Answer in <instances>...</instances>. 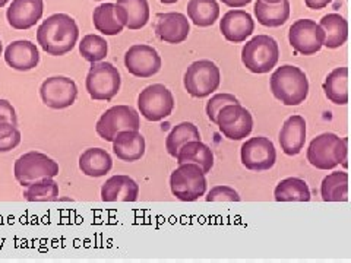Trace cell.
Wrapping results in <instances>:
<instances>
[{
  "instance_id": "bcb514c9",
  "label": "cell",
  "mask_w": 351,
  "mask_h": 263,
  "mask_svg": "<svg viewBox=\"0 0 351 263\" xmlns=\"http://www.w3.org/2000/svg\"><path fill=\"white\" fill-rule=\"evenodd\" d=\"M95 2H103V0H95Z\"/></svg>"
},
{
  "instance_id": "603a6c76",
  "label": "cell",
  "mask_w": 351,
  "mask_h": 263,
  "mask_svg": "<svg viewBox=\"0 0 351 263\" xmlns=\"http://www.w3.org/2000/svg\"><path fill=\"white\" fill-rule=\"evenodd\" d=\"M114 6L123 27L129 29H141L148 24V0H117Z\"/></svg>"
},
{
  "instance_id": "1f68e13d",
  "label": "cell",
  "mask_w": 351,
  "mask_h": 263,
  "mask_svg": "<svg viewBox=\"0 0 351 263\" xmlns=\"http://www.w3.org/2000/svg\"><path fill=\"white\" fill-rule=\"evenodd\" d=\"M321 195L325 202H347L348 174L346 171H335L328 174L322 180Z\"/></svg>"
},
{
  "instance_id": "7c38bea8",
  "label": "cell",
  "mask_w": 351,
  "mask_h": 263,
  "mask_svg": "<svg viewBox=\"0 0 351 263\" xmlns=\"http://www.w3.org/2000/svg\"><path fill=\"white\" fill-rule=\"evenodd\" d=\"M290 46L303 56H312L319 51L325 42V32L312 19H299L289 31Z\"/></svg>"
},
{
  "instance_id": "8fae6325",
  "label": "cell",
  "mask_w": 351,
  "mask_h": 263,
  "mask_svg": "<svg viewBox=\"0 0 351 263\" xmlns=\"http://www.w3.org/2000/svg\"><path fill=\"white\" fill-rule=\"evenodd\" d=\"M215 125L227 139L241 140L252 134L254 117L243 105L228 104L218 112Z\"/></svg>"
},
{
  "instance_id": "d6a6232c",
  "label": "cell",
  "mask_w": 351,
  "mask_h": 263,
  "mask_svg": "<svg viewBox=\"0 0 351 263\" xmlns=\"http://www.w3.org/2000/svg\"><path fill=\"white\" fill-rule=\"evenodd\" d=\"M189 140H201L199 129L191 122H183L170 132V135L166 139V148L170 155L176 158L179 148Z\"/></svg>"
},
{
  "instance_id": "2e32d148",
  "label": "cell",
  "mask_w": 351,
  "mask_h": 263,
  "mask_svg": "<svg viewBox=\"0 0 351 263\" xmlns=\"http://www.w3.org/2000/svg\"><path fill=\"white\" fill-rule=\"evenodd\" d=\"M44 12L43 0H12L6 10L8 24L14 29H29L41 19Z\"/></svg>"
},
{
  "instance_id": "e575fe53",
  "label": "cell",
  "mask_w": 351,
  "mask_h": 263,
  "mask_svg": "<svg viewBox=\"0 0 351 263\" xmlns=\"http://www.w3.org/2000/svg\"><path fill=\"white\" fill-rule=\"evenodd\" d=\"M108 53V42L104 37L88 34L80 42V54L90 63L103 62Z\"/></svg>"
},
{
  "instance_id": "5b68a950",
  "label": "cell",
  "mask_w": 351,
  "mask_h": 263,
  "mask_svg": "<svg viewBox=\"0 0 351 263\" xmlns=\"http://www.w3.org/2000/svg\"><path fill=\"white\" fill-rule=\"evenodd\" d=\"M170 189L179 201L195 202L206 192L205 173L196 164H180L170 175Z\"/></svg>"
},
{
  "instance_id": "b9f144b4",
  "label": "cell",
  "mask_w": 351,
  "mask_h": 263,
  "mask_svg": "<svg viewBox=\"0 0 351 263\" xmlns=\"http://www.w3.org/2000/svg\"><path fill=\"white\" fill-rule=\"evenodd\" d=\"M160 2L164 3V5H173L176 2H179V0H160Z\"/></svg>"
},
{
  "instance_id": "f6af8a7d",
  "label": "cell",
  "mask_w": 351,
  "mask_h": 263,
  "mask_svg": "<svg viewBox=\"0 0 351 263\" xmlns=\"http://www.w3.org/2000/svg\"><path fill=\"white\" fill-rule=\"evenodd\" d=\"M2 51H3V47H2V41H0V56H2Z\"/></svg>"
},
{
  "instance_id": "e0dca14e",
  "label": "cell",
  "mask_w": 351,
  "mask_h": 263,
  "mask_svg": "<svg viewBox=\"0 0 351 263\" xmlns=\"http://www.w3.org/2000/svg\"><path fill=\"white\" fill-rule=\"evenodd\" d=\"M219 31L224 38L230 42H243L246 41L255 31V21L246 10L233 9L219 21Z\"/></svg>"
},
{
  "instance_id": "cb8c5ba5",
  "label": "cell",
  "mask_w": 351,
  "mask_h": 263,
  "mask_svg": "<svg viewBox=\"0 0 351 263\" xmlns=\"http://www.w3.org/2000/svg\"><path fill=\"white\" fill-rule=\"evenodd\" d=\"M178 164H186L192 162L199 166L205 174L211 171L214 167V153L208 148L204 142L201 140H189L182 145L178 151V155H176Z\"/></svg>"
},
{
  "instance_id": "f35d334b",
  "label": "cell",
  "mask_w": 351,
  "mask_h": 263,
  "mask_svg": "<svg viewBox=\"0 0 351 263\" xmlns=\"http://www.w3.org/2000/svg\"><path fill=\"white\" fill-rule=\"evenodd\" d=\"M0 122H9L12 125H18L15 108L8 100H0Z\"/></svg>"
},
{
  "instance_id": "30bf717a",
  "label": "cell",
  "mask_w": 351,
  "mask_h": 263,
  "mask_svg": "<svg viewBox=\"0 0 351 263\" xmlns=\"http://www.w3.org/2000/svg\"><path fill=\"white\" fill-rule=\"evenodd\" d=\"M138 108L142 117H145L148 122H161L173 113L174 97L162 84H154L141 91Z\"/></svg>"
},
{
  "instance_id": "ab89813d",
  "label": "cell",
  "mask_w": 351,
  "mask_h": 263,
  "mask_svg": "<svg viewBox=\"0 0 351 263\" xmlns=\"http://www.w3.org/2000/svg\"><path fill=\"white\" fill-rule=\"evenodd\" d=\"M332 0H304V5L312 9V10H321L324 8H326Z\"/></svg>"
},
{
  "instance_id": "ffe728a7",
  "label": "cell",
  "mask_w": 351,
  "mask_h": 263,
  "mask_svg": "<svg viewBox=\"0 0 351 263\" xmlns=\"http://www.w3.org/2000/svg\"><path fill=\"white\" fill-rule=\"evenodd\" d=\"M278 140L285 155H298L306 144V120L299 114L289 117L281 127Z\"/></svg>"
},
{
  "instance_id": "5bb4252c",
  "label": "cell",
  "mask_w": 351,
  "mask_h": 263,
  "mask_svg": "<svg viewBox=\"0 0 351 263\" xmlns=\"http://www.w3.org/2000/svg\"><path fill=\"white\" fill-rule=\"evenodd\" d=\"M41 101L53 110L71 107L78 97V86L66 76H51L40 86Z\"/></svg>"
},
{
  "instance_id": "7402d4cb",
  "label": "cell",
  "mask_w": 351,
  "mask_h": 263,
  "mask_svg": "<svg viewBox=\"0 0 351 263\" xmlns=\"http://www.w3.org/2000/svg\"><path fill=\"white\" fill-rule=\"evenodd\" d=\"M113 152L122 161H138L145 153V138L139 134V130L119 132L113 139Z\"/></svg>"
},
{
  "instance_id": "d590c367",
  "label": "cell",
  "mask_w": 351,
  "mask_h": 263,
  "mask_svg": "<svg viewBox=\"0 0 351 263\" xmlns=\"http://www.w3.org/2000/svg\"><path fill=\"white\" fill-rule=\"evenodd\" d=\"M21 144V132L16 125L0 122V152H9Z\"/></svg>"
},
{
  "instance_id": "7bdbcfd3",
  "label": "cell",
  "mask_w": 351,
  "mask_h": 263,
  "mask_svg": "<svg viewBox=\"0 0 351 263\" xmlns=\"http://www.w3.org/2000/svg\"><path fill=\"white\" fill-rule=\"evenodd\" d=\"M9 0H0V8H5L8 5Z\"/></svg>"
},
{
  "instance_id": "484cf974",
  "label": "cell",
  "mask_w": 351,
  "mask_h": 263,
  "mask_svg": "<svg viewBox=\"0 0 351 263\" xmlns=\"http://www.w3.org/2000/svg\"><path fill=\"white\" fill-rule=\"evenodd\" d=\"M113 167L110 153L101 148H90L81 153L80 170L88 177H103Z\"/></svg>"
},
{
  "instance_id": "60d3db41",
  "label": "cell",
  "mask_w": 351,
  "mask_h": 263,
  "mask_svg": "<svg viewBox=\"0 0 351 263\" xmlns=\"http://www.w3.org/2000/svg\"><path fill=\"white\" fill-rule=\"evenodd\" d=\"M221 2L228 6V8H234V9H239V8H245L247 6L252 0H221Z\"/></svg>"
},
{
  "instance_id": "ee69618b",
  "label": "cell",
  "mask_w": 351,
  "mask_h": 263,
  "mask_svg": "<svg viewBox=\"0 0 351 263\" xmlns=\"http://www.w3.org/2000/svg\"><path fill=\"white\" fill-rule=\"evenodd\" d=\"M263 2H267V3H278V2H281V0H263Z\"/></svg>"
},
{
  "instance_id": "4dcf8cb0",
  "label": "cell",
  "mask_w": 351,
  "mask_h": 263,
  "mask_svg": "<svg viewBox=\"0 0 351 263\" xmlns=\"http://www.w3.org/2000/svg\"><path fill=\"white\" fill-rule=\"evenodd\" d=\"M188 16L196 27H211L219 18V5L217 0H189Z\"/></svg>"
},
{
  "instance_id": "8992f818",
  "label": "cell",
  "mask_w": 351,
  "mask_h": 263,
  "mask_svg": "<svg viewBox=\"0 0 351 263\" xmlns=\"http://www.w3.org/2000/svg\"><path fill=\"white\" fill-rule=\"evenodd\" d=\"M16 181L28 188L29 184L41 179H53L59 174V164L43 152L31 151L21 155L15 162Z\"/></svg>"
},
{
  "instance_id": "f546056e",
  "label": "cell",
  "mask_w": 351,
  "mask_h": 263,
  "mask_svg": "<svg viewBox=\"0 0 351 263\" xmlns=\"http://www.w3.org/2000/svg\"><path fill=\"white\" fill-rule=\"evenodd\" d=\"M274 197L277 202H309L311 190L304 180L289 177L277 184L276 190H274Z\"/></svg>"
},
{
  "instance_id": "52a82bcc",
  "label": "cell",
  "mask_w": 351,
  "mask_h": 263,
  "mask_svg": "<svg viewBox=\"0 0 351 263\" xmlns=\"http://www.w3.org/2000/svg\"><path fill=\"white\" fill-rule=\"evenodd\" d=\"M122 79L117 68L108 62L93 63L86 75L85 86L93 100L110 101L119 94Z\"/></svg>"
},
{
  "instance_id": "ac0fdd59",
  "label": "cell",
  "mask_w": 351,
  "mask_h": 263,
  "mask_svg": "<svg viewBox=\"0 0 351 263\" xmlns=\"http://www.w3.org/2000/svg\"><path fill=\"white\" fill-rule=\"evenodd\" d=\"M191 25L188 16L179 12H169L157 15L156 34L157 37L169 44H180L188 38Z\"/></svg>"
},
{
  "instance_id": "4316f807",
  "label": "cell",
  "mask_w": 351,
  "mask_h": 263,
  "mask_svg": "<svg viewBox=\"0 0 351 263\" xmlns=\"http://www.w3.org/2000/svg\"><path fill=\"white\" fill-rule=\"evenodd\" d=\"M319 25L325 32L324 46L328 49H338L346 44L348 38V22L339 14L325 15Z\"/></svg>"
},
{
  "instance_id": "6da1fadb",
  "label": "cell",
  "mask_w": 351,
  "mask_h": 263,
  "mask_svg": "<svg viewBox=\"0 0 351 263\" xmlns=\"http://www.w3.org/2000/svg\"><path fill=\"white\" fill-rule=\"evenodd\" d=\"M80 38L76 21L68 14L49 16L37 29V42L50 56H64L73 50Z\"/></svg>"
},
{
  "instance_id": "9a60e30c",
  "label": "cell",
  "mask_w": 351,
  "mask_h": 263,
  "mask_svg": "<svg viewBox=\"0 0 351 263\" xmlns=\"http://www.w3.org/2000/svg\"><path fill=\"white\" fill-rule=\"evenodd\" d=\"M125 66L130 75L147 79L160 72L161 58L154 47L147 44H135L125 54Z\"/></svg>"
},
{
  "instance_id": "8d00e7d4",
  "label": "cell",
  "mask_w": 351,
  "mask_h": 263,
  "mask_svg": "<svg viewBox=\"0 0 351 263\" xmlns=\"http://www.w3.org/2000/svg\"><path fill=\"white\" fill-rule=\"evenodd\" d=\"M228 104H239V100L233 95L228 92H223V94H215L214 97H211V100L206 103V116L208 118L211 120V123H217V114L219 110H221L224 105Z\"/></svg>"
},
{
  "instance_id": "d6986e66",
  "label": "cell",
  "mask_w": 351,
  "mask_h": 263,
  "mask_svg": "<svg viewBox=\"0 0 351 263\" xmlns=\"http://www.w3.org/2000/svg\"><path fill=\"white\" fill-rule=\"evenodd\" d=\"M5 62L9 68L19 72L34 69L40 63V51L34 42L18 40L10 42L5 50Z\"/></svg>"
},
{
  "instance_id": "ba28073f",
  "label": "cell",
  "mask_w": 351,
  "mask_h": 263,
  "mask_svg": "<svg viewBox=\"0 0 351 263\" xmlns=\"http://www.w3.org/2000/svg\"><path fill=\"white\" fill-rule=\"evenodd\" d=\"M184 90L193 98L210 97L221 84V72L211 60L193 62L183 78Z\"/></svg>"
},
{
  "instance_id": "74e56055",
  "label": "cell",
  "mask_w": 351,
  "mask_h": 263,
  "mask_svg": "<svg viewBox=\"0 0 351 263\" xmlns=\"http://www.w3.org/2000/svg\"><path fill=\"white\" fill-rule=\"evenodd\" d=\"M208 202H239V193L230 186H215L206 196Z\"/></svg>"
},
{
  "instance_id": "3957f363",
  "label": "cell",
  "mask_w": 351,
  "mask_h": 263,
  "mask_svg": "<svg viewBox=\"0 0 351 263\" xmlns=\"http://www.w3.org/2000/svg\"><path fill=\"white\" fill-rule=\"evenodd\" d=\"M307 161L317 170H332L339 164L347 167V139L335 134L316 136L307 148Z\"/></svg>"
},
{
  "instance_id": "44dd1931",
  "label": "cell",
  "mask_w": 351,
  "mask_h": 263,
  "mask_svg": "<svg viewBox=\"0 0 351 263\" xmlns=\"http://www.w3.org/2000/svg\"><path fill=\"white\" fill-rule=\"evenodd\" d=\"M138 196V183L123 174L110 177L101 188V199L104 202H136Z\"/></svg>"
},
{
  "instance_id": "f1b7e54d",
  "label": "cell",
  "mask_w": 351,
  "mask_h": 263,
  "mask_svg": "<svg viewBox=\"0 0 351 263\" xmlns=\"http://www.w3.org/2000/svg\"><path fill=\"white\" fill-rule=\"evenodd\" d=\"M93 24L103 36H117L123 31V24L120 22L114 3H101L94 9Z\"/></svg>"
},
{
  "instance_id": "d4e9b609",
  "label": "cell",
  "mask_w": 351,
  "mask_h": 263,
  "mask_svg": "<svg viewBox=\"0 0 351 263\" xmlns=\"http://www.w3.org/2000/svg\"><path fill=\"white\" fill-rule=\"evenodd\" d=\"M255 18L263 27L277 28L284 25L290 18V2L281 0L278 3H267L263 0H256L254 6Z\"/></svg>"
},
{
  "instance_id": "4fadbf2b",
  "label": "cell",
  "mask_w": 351,
  "mask_h": 263,
  "mask_svg": "<svg viewBox=\"0 0 351 263\" xmlns=\"http://www.w3.org/2000/svg\"><path fill=\"white\" fill-rule=\"evenodd\" d=\"M241 164L250 171L271 170L277 160V151L268 138H250L241 145Z\"/></svg>"
},
{
  "instance_id": "836d02e7",
  "label": "cell",
  "mask_w": 351,
  "mask_h": 263,
  "mask_svg": "<svg viewBox=\"0 0 351 263\" xmlns=\"http://www.w3.org/2000/svg\"><path fill=\"white\" fill-rule=\"evenodd\" d=\"M24 197L28 202H54L59 199V184L53 179H41L28 186Z\"/></svg>"
},
{
  "instance_id": "7a4b0ae2",
  "label": "cell",
  "mask_w": 351,
  "mask_h": 263,
  "mask_svg": "<svg viewBox=\"0 0 351 263\" xmlns=\"http://www.w3.org/2000/svg\"><path fill=\"white\" fill-rule=\"evenodd\" d=\"M271 91L284 105H300L309 95V81L298 66L284 64L271 76Z\"/></svg>"
},
{
  "instance_id": "83f0119b",
  "label": "cell",
  "mask_w": 351,
  "mask_h": 263,
  "mask_svg": "<svg viewBox=\"0 0 351 263\" xmlns=\"http://www.w3.org/2000/svg\"><path fill=\"white\" fill-rule=\"evenodd\" d=\"M324 92L331 103L346 105L348 103V68H337L326 76Z\"/></svg>"
},
{
  "instance_id": "277c9868",
  "label": "cell",
  "mask_w": 351,
  "mask_h": 263,
  "mask_svg": "<svg viewBox=\"0 0 351 263\" xmlns=\"http://www.w3.org/2000/svg\"><path fill=\"white\" fill-rule=\"evenodd\" d=\"M280 59L278 42L269 36H256L249 40L241 50V62L252 73H268Z\"/></svg>"
},
{
  "instance_id": "9c48e42d",
  "label": "cell",
  "mask_w": 351,
  "mask_h": 263,
  "mask_svg": "<svg viewBox=\"0 0 351 263\" xmlns=\"http://www.w3.org/2000/svg\"><path fill=\"white\" fill-rule=\"evenodd\" d=\"M139 113L130 105H114L98 118L95 130L98 136L107 142H113L119 132L139 130Z\"/></svg>"
}]
</instances>
